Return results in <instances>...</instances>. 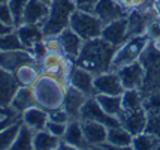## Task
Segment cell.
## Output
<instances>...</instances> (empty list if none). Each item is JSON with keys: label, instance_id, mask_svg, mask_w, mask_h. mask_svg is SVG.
I'll use <instances>...</instances> for the list:
<instances>
[{"label": "cell", "instance_id": "1", "mask_svg": "<svg viewBox=\"0 0 160 150\" xmlns=\"http://www.w3.org/2000/svg\"><path fill=\"white\" fill-rule=\"evenodd\" d=\"M117 51V47L105 41L103 38H94L84 41L82 48L78 54L75 65L81 66L94 75L111 71L112 57Z\"/></svg>", "mask_w": 160, "mask_h": 150}, {"label": "cell", "instance_id": "2", "mask_svg": "<svg viewBox=\"0 0 160 150\" xmlns=\"http://www.w3.org/2000/svg\"><path fill=\"white\" fill-rule=\"evenodd\" d=\"M68 86L69 83L64 80H60L48 74H42L32 87L36 105L47 110L48 113L62 108L64 105Z\"/></svg>", "mask_w": 160, "mask_h": 150}, {"label": "cell", "instance_id": "3", "mask_svg": "<svg viewBox=\"0 0 160 150\" xmlns=\"http://www.w3.org/2000/svg\"><path fill=\"white\" fill-rule=\"evenodd\" d=\"M77 5L73 0H51L49 11L42 23V32L45 36L60 35L66 27H69L72 14L75 12Z\"/></svg>", "mask_w": 160, "mask_h": 150}, {"label": "cell", "instance_id": "4", "mask_svg": "<svg viewBox=\"0 0 160 150\" xmlns=\"http://www.w3.org/2000/svg\"><path fill=\"white\" fill-rule=\"evenodd\" d=\"M148 41H150L148 33L130 36L129 39H126L120 47H117V51H115V54L112 57L111 71H117V69L123 68L126 65L139 60L144 50H145Z\"/></svg>", "mask_w": 160, "mask_h": 150}, {"label": "cell", "instance_id": "5", "mask_svg": "<svg viewBox=\"0 0 160 150\" xmlns=\"http://www.w3.org/2000/svg\"><path fill=\"white\" fill-rule=\"evenodd\" d=\"M139 62L145 69L144 84L141 89L142 95L145 96L150 93L160 92V51L153 48L150 44H147Z\"/></svg>", "mask_w": 160, "mask_h": 150}, {"label": "cell", "instance_id": "6", "mask_svg": "<svg viewBox=\"0 0 160 150\" xmlns=\"http://www.w3.org/2000/svg\"><path fill=\"white\" fill-rule=\"evenodd\" d=\"M69 26L70 29L77 32L84 41H88V39H94V38H99L102 35L105 23L94 12L75 9V12L72 14Z\"/></svg>", "mask_w": 160, "mask_h": 150}, {"label": "cell", "instance_id": "7", "mask_svg": "<svg viewBox=\"0 0 160 150\" xmlns=\"http://www.w3.org/2000/svg\"><path fill=\"white\" fill-rule=\"evenodd\" d=\"M157 17H159V11H157L156 3L129 11V14H127V36L130 38V36L147 33L148 24Z\"/></svg>", "mask_w": 160, "mask_h": 150}, {"label": "cell", "instance_id": "8", "mask_svg": "<svg viewBox=\"0 0 160 150\" xmlns=\"http://www.w3.org/2000/svg\"><path fill=\"white\" fill-rule=\"evenodd\" d=\"M73 65L75 62L62 53H47L41 62L42 74H48L60 80H64L68 83H69V75Z\"/></svg>", "mask_w": 160, "mask_h": 150}, {"label": "cell", "instance_id": "9", "mask_svg": "<svg viewBox=\"0 0 160 150\" xmlns=\"http://www.w3.org/2000/svg\"><path fill=\"white\" fill-rule=\"evenodd\" d=\"M84 138L90 149H112L106 143L108 137V126L96 120H81Z\"/></svg>", "mask_w": 160, "mask_h": 150}, {"label": "cell", "instance_id": "10", "mask_svg": "<svg viewBox=\"0 0 160 150\" xmlns=\"http://www.w3.org/2000/svg\"><path fill=\"white\" fill-rule=\"evenodd\" d=\"M81 120H96L99 123H103L108 128L121 125L118 119H115V117L108 114L106 111H103V108L99 105V102L96 101L94 96L88 98L82 105V108H81Z\"/></svg>", "mask_w": 160, "mask_h": 150}, {"label": "cell", "instance_id": "11", "mask_svg": "<svg viewBox=\"0 0 160 150\" xmlns=\"http://www.w3.org/2000/svg\"><path fill=\"white\" fill-rule=\"evenodd\" d=\"M117 74L120 77V81L124 87V90H130V89H142L144 84V77H145V69L139 60L129 63L117 69Z\"/></svg>", "mask_w": 160, "mask_h": 150}, {"label": "cell", "instance_id": "12", "mask_svg": "<svg viewBox=\"0 0 160 150\" xmlns=\"http://www.w3.org/2000/svg\"><path fill=\"white\" fill-rule=\"evenodd\" d=\"M94 74L87 69H84L78 65H73L72 71L69 75V84L78 89L79 92L87 95L88 98L96 95V89H94Z\"/></svg>", "mask_w": 160, "mask_h": 150}, {"label": "cell", "instance_id": "13", "mask_svg": "<svg viewBox=\"0 0 160 150\" xmlns=\"http://www.w3.org/2000/svg\"><path fill=\"white\" fill-rule=\"evenodd\" d=\"M96 95H123L124 87L120 81L117 71H108L94 77Z\"/></svg>", "mask_w": 160, "mask_h": 150}, {"label": "cell", "instance_id": "14", "mask_svg": "<svg viewBox=\"0 0 160 150\" xmlns=\"http://www.w3.org/2000/svg\"><path fill=\"white\" fill-rule=\"evenodd\" d=\"M147 122H148V113H147V110L144 107L138 108V110L123 111V116L120 117L121 126H124L133 137L145 132Z\"/></svg>", "mask_w": 160, "mask_h": 150}, {"label": "cell", "instance_id": "15", "mask_svg": "<svg viewBox=\"0 0 160 150\" xmlns=\"http://www.w3.org/2000/svg\"><path fill=\"white\" fill-rule=\"evenodd\" d=\"M93 12L98 15L105 24L120 20V18H126L129 14L117 0H99Z\"/></svg>", "mask_w": 160, "mask_h": 150}, {"label": "cell", "instance_id": "16", "mask_svg": "<svg viewBox=\"0 0 160 150\" xmlns=\"http://www.w3.org/2000/svg\"><path fill=\"white\" fill-rule=\"evenodd\" d=\"M27 62H38L27 48L0 51V66L9 72H14L20 65L27 63Z\"/></svg>", "mask_w": 160, "mask_h": 150}, {"label": "cell", "instance_id": "17", "mask_svg": "<svg viewBox=\"0 0 160 150\" xmlns=\"http://www.w3.org/2000/svg\"><path fill=\"white\" fill-rule=\"evenodd\" d=\"M100 38H103L105 41H108L115 47H120L126 39H129V36H127V17L105 24Z\"/></svg>", "mask_w": 160, "mask_h": 150}, {"label": "cell", "instance_id": "18", "mask_svg": "<svg viewBox=\"0 0 160 150\" xmlns=\"http://www.w3.org/2000/svg\"><path fill=\"white\" fill-rule=\"evenodd\" d=\"M12 74L18 86L33 87L38 78L42 75V66L39 62H27V63L20 65Z\"/></svg>", "mask_w": 160, "mask_h": 150}, {"label": "cell", "instance_id": "19", "mask_svg": "<svg viewBox=\"0 0 160 150\" xmlns=\"http://www.w3.org/2000/svg\"><path fill=\"white\" fill-rule=\"evenodd\" d=\"M88 99L87 95L79 92L78 89L73 86H68L66 90V98H64V105L63 108L66 110V113L69 116V120H75V119H81V108L85 104V101Z\"/></svg>", "mask_w": 160, "mask_h": 150}, {"label": "cell", "instance_id": "20", "mask_svg": "<svg viewBox=\"0 0 160 150\" xmlns=\"http://www.w3.org/2000/svg\"><path fill=\"white\" fill-rule=\"evenodd\" d=\"M57 36H58V39H60V42H62L64 54L75 62L78 57V54H79V51H81V48H82L84 39L78 35L77 32H73V30L70 29V26L66 27L60 35H57Z\"/></svg>", "mask_w": 160, "mask_h": 150}, {"label": "cell", "instance_id": "21", "mask_svg": "<svg viewBox=\"0 0 160 150\" xmlns=\"http://www.w3.org/2000/svg\"><path fill=\"white\" fill-rule=\"evenodd\" d=\"M64 143L70 144L75 150H82V149H90L88 144L84 138L82 126H81V119H75V120H69L68 126L64 131V135L62 137Z\"/></svg>", "mask_w": 160, "mask_h": 150}, {"label": "cell", "instance_id": "22", "mask_svg": "<svg viewBox=\"0 0 160 150\" xmlns=\"http://www.w3.org/2000/svg\"><path fill=\"white\" fill-rule=\"evenodd\" d=\"M18 83L12 72L6 71L0 66V107L11 105L15 92L18 90Z\"/></svg>", "mask_w": 160, "mask_h": 150}, {"label": "cell", "instance_id": "23", "mask_svg": "<svg viewBox=\"0 0 160 150\" xmlns=\"http://www.w3.org/2000/svg\"><path fill=\"white\" fill-rule=\"evenodd\" d=\"M49 11V3L43 0H28L24 15H22V23L27 24H41L45 21Z\"/></svg>", "mask_w": 160, "mask_h": 150}, {"label": "cell", "instance_id": "24", "mask_svg": "<svg viewBox=\"0 0 160 150\" xmlns=\"http://www.w3.org/2000/svg\"><path fill=\"white\" fill-rule=\"evenodd\" d=\"M21 122L30 129H33L35 132L45 129L48 122V111L41 108L39 105H33L21 113Z\"/></svg>", "mask_w": 160, "mask_h": 150}, {"label": "cell", "instance_id": "25", "mask_svg": "<svg viewBox=\"0 0 160 150\" xmlns=\"http://www.w3.org/2000/svg\"><path fill=\"white\" fill-rule=\"evenodd\" d=\"M17 33L20 36V41L22 44L24 48L30 50L35 44L41 42L45 39V35L42 32V26L41 24H27V23H22L21 26L17 27Z\"/></svg>", "mask_w": 160, "mask_h": 150}, {"label": "cell", "instance_id": "26", "mask_svg": "<svg viewBox=\"0 0 160 150\" xmlns=\"http://www.w3.org/2000/svg\"><path fill=\"white\" fill-rule=\"evenodd\" d=\"M106 143L112 149H132L133 135L124 128V126H112L108 128V137Z\"/></svg>", "mask_w": 160, "mask_h": 150}, {"label": "cell", "instance_id": "27", "mask_svg": "<svg viewBox=\"0 0 160 150\" xmlns=\"http://www.w3.org/2000/svg\"><path fill=\"white\" fill-rule=\"evenodd\" d=\"M99 105L103 108L109 116L118 119L123 116V102H121V95H94Z\"/></svg>", "mask_w": 160, "mask_h": 150}, {"label": "cell", "instance_id": "28", "mask_svg": "<svg viewBox=\"0 0 160 150\" xmlns=\"http://www.w3.org/2000/svg\"><path fill=\"white\" fill-rule=\"evenodd\" d=\"M33 105H36L33 89L32 87L20 86L18 90L15 92L12 101H11V107L14 108V110H17L18 113H22L24 110L33 107Z\"/></svg>", "mask_w": 160, "mask_h": 150}, {"label": "cell", "instance_id": "29", "mask_svg": "<svg viewBox=\"0 0 160 150\" xmlns=\"http://www.w3.org/2000/svg\"><path fill=\"white\" fill-rule=\"evenodd\" d=\"M60 138L52 135L47 129L36 131L33 137V150H57Z\"/></svg>", "mask_w": 160, "mask_h": 150}, {"label": "cell", "instance_id": "30", "mask_svg": "<svg viewBox=\"0 0 160 150\" xmlns=\"http://www.w3.org/2000/svg\"><path fill=\"white\" fill-rule=\"evenodd\" d=\"M133 150H157L160 149V138L150 132H142L133 137Z\"/></svg>", "mask_w": 160, "mask_h": 150}, {"label": "cell", "instance_id": "31", "mask_svg": "<svg viewBox=\"0 0 160 150\" xmlns=\"http://www.w3.org/2000/svg\"><path fill=\"white\" fill-rule=\"evenodd\" d=\"M121 102H123V111L138 110L144 107V95L138 89L124 90L121 95Z\"/></svg>", "mask_w": 160, "mask_h": 150}, {"label": "cell", "instance_id": "32", "mask_svg": "<svg viewBox=\"0 0 160 150\" xmlns=\"http://www.w3.org/2000/svg\"><path fill=\"white\" fill-rule=\"evenodd\" d=\"M33 137H35V131L26 126L24 123H21L20 132L11 150H32L33 149Z\"/></svg>", "mask_w": 160, "mask_h": 150}, {"label": "cell", "instance_id": "33", "mask_svg": "<svg viewBox=\"0 0 160 150\" xmlns=\"http://www.w3.org/2000/svg\"><path fill=\"white\" fill-rule=\"evenodd\" d=\"M21 123H22V122L14 123V125H11V126H8V128L0 131V150L12 149L15 140H17V135H18V132H20Z\"/></svg>", "mask_w": 160, "mask_h": 150}, {"label": "cell", "instance_id": "34", "mask_svg": "<svg viewBox=\"0 0 160 150\" xmlns=\"http://www.w3.org/2000/svg\"><path fill=\"white\" fill-rule=\"evenodd\" d=\"M18 122H21V113L14 110L11 105L0 107V131Z\"/></svg>", "mask_w": 160, "mask_h": 150}, {"label": "cell", "instance_id": "35", "mask_svg": "<svg viewBox=\"0 0 160 150\" xmlns=\"http://www.w3.org/2000/svg\"><path fill=\"white\" fill-rule=\"evenodd\" d=\"M17 48H24L20 41V36L17 33V29L14 32H11V33L0 35V51L17 50Z\"/></svg>", "mask_w": 160, "mask_h": 150}, {"label": "cell", "instance_id": "36", "mask_svg": "<svg viewBox=\"0 0 160 150\" xmlns=\"http://www.w3.org/2000/svg\"><path fill=\"white\" fill-rule=\"evenodd\" d=\"M27 3L28 0H8V5L11 8V12H12V17H14L15 27L22 24V15H24Z\"/></svg>", "mask_w": 160, "mask_h": 150}, {"label": "cell", "instance_id": "37", "mask_svg": "<svg viewBox=\"0 0 160 150\" xmlns=\"http://www.w3.org/2000/svg\"><path fill=\"white\" fill-rule=\"evenodd\" d=\"M144 108L148 114L160 113V92H154L144 96Z\"/></svg>", "mask_w": 160, "mask_h": 150}, {"label": "cell", "instance_id": "38", "mask_svg": "<svg viewBox=\"0 0 160 150\" xmlns=\"http://www.w3.org/2000/svg\"><path fill=\"white\" fill-rule=\"evenodd\" d=\"M145 132H150V134L157 135L160 138V113L148 114V122H147Z\"/></svg>", "mask_w": 160, "mask_h": 150}, {"label": "cell", "instance_id": "39", "mask_svg": "<svg viewBox=\"0 0 160 150\" xmlns=\"http://www.w3.org/2000/svg\"><path fill=\"white\" fill-rule=\"evenodd\" d=\"M43 42H45V47H47L48 53H62V54H64L58 36H45Z\"/></svg>", "mask_w": 160, "mask_h": 150}, {"label": "cell", "instance_id": "40", "mask_svg": "<svg viewBox=\"0 0 160 150\" xmlns=\"http://www.w3.org/2000/svg\"><path fill=\"white\" fill-rule=\"evenodd\" d=\"M66 126H68V123H60V122H52L49 120L47 122V126H45V129L48 131V132H51L52 135L58 137V138H62L63 135H64V131H66Z\"/></svg>", "mask_w": 160, "mask_h": 150}, {"label": "cell", "instance_id": "41", "mask_svg": "<svg viewBox=\"0 0 160 150\" xmlns=\"http://www.w3.org/2000/svg\"><path fill=\"white\" fill-rule=\"evenodd\" d=\"M48 119L52 122H60V123H68L69 122V116L66 113L64 108H58V110H54V111H49L48 113Z\"/></svg>", "mask_w": 160, "mask_h": 150}, {"label": "cell", "instance_id": "42", "mask_svg": "<svg viewBox=\"0 0 160 150\" xmlns=\"http://www.w3.org/2000/svg\"><path fill=\"white\" fill-rule=\"evenodd\" d=\"M30 53H32V54H33V57H35L36 60L41 63L42 59L45 57V54L48 53V51H47V47H45V42H43V41H41V42L35 44V45L30 48Z\"/></svg>", "mask_w": 160, "mask_h": 150}, {"label": "cell", "instance_id": "43", "mask_svg": "<svg viewBox=\"0 0 160 150\" xmlns=\"http://www.w3.org/2000/svg\"><path fill=\"white\" fill-rule=\"evenodd\" d=\"M0 21L6 23V24H14V17H12V12H11V8L6 3H0Z\"/></svg>", "mask_w": 160, "mask_h": 150}, {"label": "cell", "instance_id": "44", "mask_svg": "<svg viewBox=\"0 0 160 150\" xmlns=\"http://www.w3.org/2000/svg\"><path fill=\"white\" fill-rule=\"evenodd\" d=\"M75 5H77V9H81V11H87V12H93L94 11V6L99 0H73Z\"/></svg>", "mask_w": 160, "mask_h": 150}, {"label": "cell", "instance_id": "45", "mask_svg": "<svg viewBox=\"0 0 160 150\" xmlns=\"http://www.w3.org/2000/svg\"><path fill=\"white\" fill-rule=\"evenodd\" d=\"M147 33H148L150 38H157V36H160V15L157 18H154L153 21L148 24Z\"/></svg>", "mask_w": 160, "mask_h": 150}, {"label": "cell", "instance_id": "46", "mask_svg": "<svg viewBox=\"0 0 160 150\" xmlns=\"http://www.w3.org/2000/svg\"><path fill=\"white\" fill-rule=\"evenodd\" d=\"M17 29L15 26L12 24H6V23L0 21V35H6V33H11V32H14Z\"/></svg>", "mask_w": 160, "mask_h": 150}, {"label": "cell", "instance_id": "47", "mask_svg": "<svg viewBox=\"0 0 160 150\" xmlns=\"http://www.w3.org/2000/svg\"><path fill=\"white\" fill-rule=\"evenodd\" d=\"M8 0H0V3H6Z\"/></svg>", "mask_w": 160, "mask_h": 150}, {"label": "cell", "instance_id": "48", "mask_svg": "<svg viewBox=\"0 0 160 150\" xmlns=\"http://www.w3.org/2000/svg\"><path fill=\"white\" fill-rule=\"evenodd\" d=\"M43 2H47V3H49V2H51V0H43Z\"/></svg>", "mask_w": 160, "mask_h": 150}]
</instances>
